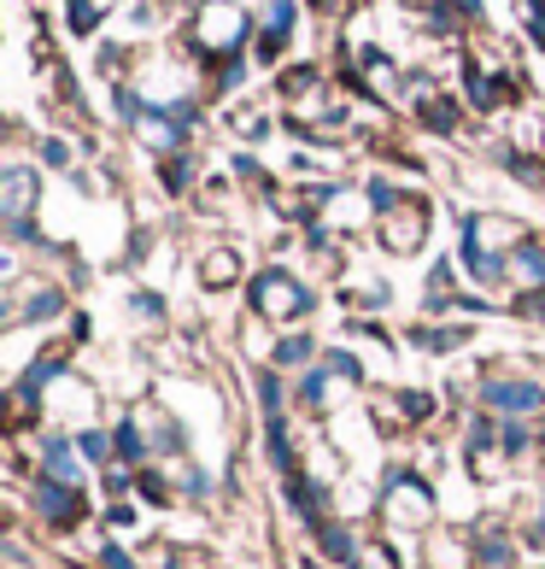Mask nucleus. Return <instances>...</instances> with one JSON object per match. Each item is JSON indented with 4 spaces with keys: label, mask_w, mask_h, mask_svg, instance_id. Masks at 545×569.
Returning a JSON list of instances; mask_svg holds the SVG:
<instances>
[{
    "label": "nucleus",
    "mask_w": 545,
    "mask_h": 569,
    "mask_svg": "<svg viewBox=\"0 0 545 569\" xmlns=\"http://www.w3.org/2000/svg\"><path fill=\"white\" fill-rule=\"evenodd\" d=\"M516 247H522V223H511V218H464V259L475 270V282L505 277L511 259H498V252H516Z\"/></svg>",
    "instance_id": "nucleus-1"
},
{
    "label": "nucleus",
    "mask_w": 545,
    "mask_h": 569,
    "mask_svg": "<svg viewBox=\"0 0 545 569\" xmlns=\"http://www.w3.org/2000/svg\"><path fill=\"white\" fill-rule=\"evenodd\" d=\"M382 511H387V522H400V529H428V522H434L428 481L416 476V470H400V476L387 481V493H382Z\"/></svg>",
    "instance_id": "nucleus-2"
},
{
    "label": "nucleus",
    "mask_w": 545,
    "mask_h": 569,
    "mask_svg": "<svg viewBox=\"0 0 545 569\" xmlns=\"http://www.w3.org/2000/svg\"><path fill=\"white\" fill-rule=\"evenodd\" d=\"M253 306L264 323H293L300 311H311V293L287 277V270H264V277L253 282Z\"/></svg>",
    "instance_id": "nucleus-3"
},
{
    "label": "nucleus",
    "mask_w": 545,
    "mask_h": 569,
    "mask_svg": "<svg viewBox=\"0 0 545 569\" xmlns=\"http://www.w3.org/2000/svg\"><path fill=\"white\" fill-rule=\"evenodd\" d=\"M428 236V206L416 194H393V206H382V247L387 252H416Z\"/></svg>",
    "instance_id": "nucleus-4"
},
{
    "label": "nucleus",
    "mask_w": 545,
    "mask_h": 569,
    "mask_svg": "<svg viewBox=\"0 0 545 569\" xmlns=\"http://www.w3.org/2000/svg\"><path fill=\"white\" fill-rule=\"evenodd\" d=\"M241 36H246V18L229 7V0H205L200 18H194V41H200V48L205 53H235Z\"/></svg>",
    "instance_id": "nucleus-5"
},
{
    "label": "nucleus",
    "mask_w": 545,
    "mask_h": 569,
    "mask_svg": "<svg viewBox=\"0 0 545 569\" xmlns=\"http://www.w3.org/2000/svg\"><path fill=\"white\" fill-rule=\"evenodd\" d=\"M7 223H12V236H30V206H36V177L30 171H7Z\"/></svg>",
    "instance_id": "nucleus-6"
},
{
    "label": "nucleus",
    "mask_w": 545,
    "mask_h": 569,
    "mask_svg": "<svg viewBox=\"0 0 545 569\" xmlns=\"http://www.w3.org/2000/svg\"><path fill=\"white\" fill-rule=\"evenodd\" d=\"M487 406H498V411H534V406H545V388L539 382H511V376L498 382V376H493V382H487Z\"/></svg>",
    "instance_id": "nucleus-7"
},
{
    "label": "nucleus",
    "mask_w": 545,
    "mask_h": 569,
    "mask_svg": "<svg viewBox=\"0 0 545 569\" xmlns=\"http://www.w3.org/2000/svg\"><path fill=\"white\" fill-rule=\"evenodd\" d=\"M293 30V0H264V30H259V53L264 59H276L282 53V41Z\"/></svg>",
    "instance_id": "nucleus-8"
},
{
    "label": "nucleus",
    "mask_w": 545,
    "mask_h": 569,
    "mask_svg": "<svg viewBox=\"0 0 545 569\" xmlns=\"http://www.w3.org/2000/svg\"><path fill=\"white\" fill-rule=\"evenodd\" d=\"M505 277H511L516 288H545V252L516 247V252H511V264H505Z\"/></svg>",
    "instance_id": "nucleus-9"
},
{
    "label": "nucleus",
    "mask_w": 545,
    "mask_h": 569,
    "mask_svg": "<svg viewBox=\"0 0 545 569\" xmlns=\"http://www.w3.org/2000/svg\"><path fill=\"white\" fill-rule=\"evenodd\" d=\"M41 511H48L53 522H71L77 517V488H65V481H41Z\"/></svg>",
    "instance_id": "nucleus-10"
},
{
    "label": "nucleus",
    "mask_w": 545,
    "mask_h": 569,
    "mask_svg": "<svg viewBox=\"0 0 545 569\" xmlns=\"http://www.w3.org/2000/svg\"><path fill=\"white\" fill-rule=\"evenodd\" d=\"M235 277H241V259H235V252H212V259L200 264V282H205V288H229Z\"/></svg>",
    "instance_id": "nucleus-11"
},
{
    "label": "nucleus",
    "mask_w": 545,
    "mask_h": 569,
    "mask_svg": "<svg viewBox=\"0 0 545 569\" xmlns=\"http://www.w3.org/2000/svg\"><path fill=\"white\" fill-rule=\"evenodd\" d=\"M41 463H48V481H65V488H77V481H82V470L71 463V447H65V440H53Z\"/></svg>",
    "instance_id": "nucleus-12"
},
{
    "label": "nucleus",
    "mask_w": 545,
    "mask_h": 569,
    "mask_svg": "<svg viewBox=\"0 0 545 569\" xmlns=\"http://www.w3.org/2000/svg\"><path fill=\"white\" fill-rule=\"evenodd\" d=\"M94 24H100V0H71V30L89 36Z\"/></svg>",
    "instance_id": "nucleus-13"
},
{
    "label": "nucleus",
    "mask_w": 545,
    "mask_h": 569,
    "mask_svg": "<svg viewBox=\"0 0 545 569\" xmlns=\"http://www.w3.org/2000/svg\"><path fill=\"white\" fill-rule=\"evenodd\" d=\"M352 563H359V569H400L387 546H359V552H352Z\"/></svg>",
    "instance_id": "nucleus-14"
},
{
    "label": "nucleus",
    "mask_w": 545,
    "mask_h": 569,
    "mask_svg": "<svg viewBox=\"0 0 545 569\" xmlns=\"http://www.w3.org/2000/svg\"><path fill=\"white\" fill-rule=\"evenodd\" d=\"M276 358H282V365H305V358H311V341H300V335H293V341L276 347Z\"/></svg>",
    "instance_id": "nucleus-15"
},
{
    "label": "nucleus",
    "mask_w": 545,
    "mask_h": 569,
    "mask_svg": "<svg viewBox=\"0 0 545 569\" xmlns=\"http://www.w3.org/2000/svg\"><path fill=\"white\" fill-rule=\"evenodd\" d=\"M82 452H89V458L100 463V458H107V440H100V435H82Z\"/></svg>",
    "instance_id": "nucleus-16"
}]
</instances>
